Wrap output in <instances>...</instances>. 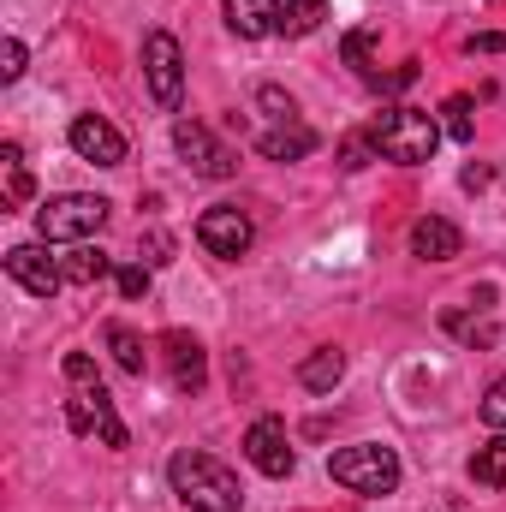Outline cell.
I'll use <instances>...</instances> for the list:
<instances>
[{"mask_svg":"<svg viewBox=\"0 0 506 512\" xmlns=\"http://www.w3.org/2000/svg\"><path fill=\"white\" fill-rule=\"evenodd\" d=\"M167 483H173V495H179L191 512H239V507H245V489H239V477H233V471H227L215 453H197V447L173 453V465H167Z\"/></svg>","mask_w":506,"mask_h":512,"instance_id":"6da1fadb","label":"cell"},{"mask_svg":"<svg viewBox=\"0 0 506 512\" xmlns=\"http://www.w3.org/2000/svg\"><path fill=\"white\" fill-rule=\"evenodd\" d=\"M376 149L387 161H399V167H423L429 155H435V143H441V120L435 114H423V108H381L376 126Z\"/></svg>","mask_w":506,"mask_h":512,"instance_id":"7a4b0ae2","label":"cell"},{"mask_svg":"<svg viewBox=\"0 0 506 512\" xmlns=\"http://www.w3.org/2000/svg\"><path fill=\"white\" fill-rule=\"evenodd\" d=\"M108 197H90V191H66V197H48L42 209H36V233L48 239V245H84V239H96L102 227H108Z\"/></svg>","mask_w":506,"mask_h":512,"instance_id":"3957f363","label":"cell"},{"mask_svg":"<svg viewBox=\"0 0 506 512\" xmlns=\"http://www.w3.org/2000/svg\"><path fill=\"white\" fill-rule=\"evenodd\" d=\"M328 477L340 489H352V495H393L399 489V453L376 447V441L340 447V453H328Z\"/></svg>","mask_w":506,"mask_h":512,"instance_id":"277c9868","label":"cell"},{"mask_svg":"<svg viewBox=\"0 0 506 512\" xmlns=\"http://www.w3.org/2000/svg\"><path fill=\"white\" fill-rule=\"evenodd\" d=\"M197 245L209 256H221V262H239L256 245V221L245 209H233V203H215V209L197 215Z\"/></svg>","mask_w":506,"mask_h":512,"instance_id":"5b68a950","label":"cell"},{"mask_svg":"<svg viewBox=\"0 0 506 512\" xmlns=\"http://www.w3.org/2000/svg\"><path fill=\"white\" fill-rule=\"evenodd\" d=\"M143 72H149V96L161 108H179V96H185V54H179V42L167 30L143 36Z\"/></svg>","mask_w":506,"mask_h":512,"instance_id":"8992f818","label":"cell"},{"mask_svg":"<svg viewBox=\"0 0 506 512\" xmlns=\"http://www.w3.org/2000/svg\"><path fill=\"white\" fill-rule=\"evenodd\" d=\"M173 143H179V155L191 161L197 179H233V173H239V155H233L209 126H197V120H179V126H173Z\"/></svg>","mask_w":506,"mask_h":512,"instance_id":"52a82bcc","label":"cell"},{"mask_svg":"<svg viewBox=\"0 0 506 512\" xmlns=\"http://www.w3.org/2000/svg\"><path fill=\"white\" fill-rule=\"evenodd\" d=\"M245 459H251L262 477H292L298 471V453H292V441H286V423L280 417H256L251 435H245Z\"/></svg>","mask_w":506,"mask_h":512,"instance_id":"ba28073f","label":"cell"},{"mask_svg":"<svg viewBox=\"0 0 506 512\" xmlns=\"http://www.w3.org/2000/svg\"><path fill=\"white\" fill-rule=\"evenodd\" d=\"M161 358H167V382L173 393H203L209 382V352H203V340L197 334H161Z\"/></svg>","mask_w":506,"mask_h":512,"instance_id":"9c48e42d","label":"cell"},{"mask_svg":"<svg viewBox=\"0 0 506 512\" xmlns=\"http://www.w3.org/2000/svg\"><path fill=\"white\" fill-rule=\"evenodd\" d=\"M66 143L78 149V161H96V167H120L126 161V137H120V126H108L102 114H78L66 126Z\"/></svg>","mask_w":506,"mask_h":512,"instance_id":"30bf717a","label":"cell"},{"mask_svg":"<svg viewBox=\"0 0 506 512\" xmlns=\"http://www.w3.org/2000/svg\"><path fill=\"white\" fill-rule=\"evenodd\" d=\"M6 274H12L30 298H54V292L66 286L60 256H48L42 245H12V251H6Z\"/></svg>","mask_w":506,"mask_h":512,"instance_id":"8fae6325","label":"cell"},{"mask_svg":"<svg viewBox=\"0 0 506 512\" xmlns=\"http://www.w3.org/2000/svg\"><path fill=\"white\" fill-rule=\"evenodd\" d=\"M280 12H286V0H227V30L245 42L280 36Z\"/></svg>","mask_w":506,"mask_h":512,"instance_id":"7c38bea8","label":"cell"},{"mask_svg":"<svg viewBox=\"0 0 506 512\" xmlns=\"http://www.w3.org/2000/svg\"><path fill=\"white\" fill-rule=\"evenodd\" d=\"M459 251H465V233H459L453 221L423 215V221L411 227V256H423V262H453Z\"/></svg>","mask_w":506,"mask_h":512,"instance_id":"4fadbf2b","label":"cell"},{"mask_svg":"<svg viewBox=\"0 0 506 512\" xmlns=\"http://www.w3.org/2000/svg\"><path fill=\"white\" fill-rule=\"evenodd\" d=\"M256 149H262L268 161H304V155L316 149V131L298 126V120H286V126L262 131V137H256Z\"/></svg>","mask_w":506,"mask_h":512,"instance_id":"5bb4252c","label":"cell"},{"mask_svg":"<svg viewBox=\"0 0 506 512\" xmlns=\"http://www.w3.org/2000/svg\"><path fill=\"white\" fill-rule=\"evenodd\" d=\"M340 376H346V352H340V346H322V352H310V358L298 364V382L310 387V393L340 387Z\"/></svg>","mask_w":506,"mask_h":512,"instance_id":"9a60e30c","label":"cell"},{"mask_svg":"<svg viewBox=\"0 0 506 512\" xmlns=\"http://www.w3.org/2000/svg\"><path fill=\"white\" fill-rule=\"evenodd\" d=\"M60 274H66L72 286H96V280H108V274H114V262L96 251V245H72V251L60 256Z\"/></svg>","mask_w":506,"mask_h":512,"instance_id":"2e32d148","label":"cell"},{"mask_svg":"<svg viewBox=\"0 0 506 512\" xmlns=\"http://www.w3.org/2000/svg\"><path fill=\"white\" fill-rule=\"evenodd\" d=\"M471 483H477V489H506V429L489 447L471 453Z\"/></svg>","mask_w":506,"mask_h":512,"instance_id":"e0dca14e","label":"cell"},{"mask_svg":"<svg viewBox=\"0 0 506 512\" xmlns=\"http://www.w3.org/2000/svg\"><path fill=\"white\" fill-rule=\"evenodd\" d=\"M322 18H328V0H286L280 36H310V30H322Z\"/></svg>","mask_w":506,"mask_h":512,"instance_id":"ac0fdd59","label":"cell"},{"mask_svg":"<svg viewBox=\"0 0 506 512\" xmlns=\"http://www.w3.org/2000/svg\"><path fill=\"white\" fill-rule=\"evenodd\" d=\"M108 352L120 358V370H126V376H143V364H149V358H143V340L131 334L126 322H108Z\"/></svg>","mask_w":506,"mask_h":512,"instance_id":"d6986e66","label":"cell"},{"mask_svg":"<svg viewBox=\"0 0 506 512\" xmlns=\"http://www.w3.org/2000/svg\"><path fill=\"white\" fill-rule=\"evenodd\" d=\"M441 131H447L453 143H471V137H477V120H471V96H447V102H441Z\"/></svg>","mask_w":506,"mask_h":512,"instance_id":"ffe728a7","label":"cell"},{"mask_svg":"<svg viewBox=\"0 0 506 512\" xmlns=\"http://www.w3.org/2000/svg\"><path fill=\"white\" fill-rule=\"evenodd\" d=\"M376 155H381V149H376V137H370V131H352V137H340V167H346V173H364Z\"/></svg>","mask_w":506,"mask_h":512,"instance_id":"44dd1931","label":"cell"},{"mask_svg":"<svg viewBox=\"0 0 506 512\" xmlns=\"http://www.w3.org/2000/svg\"><path fill=\"white\" fill-rule=\"evenodd\" d=\"M256 108H262L268 120H280V126H286V120H298V102H292L280 84H262V90H256Z\"/></svg>","mask_w":506,"mask_h":512,"instance_id":"7402d4cb","label":"cell"},{"mask_svg":"<svg viewBox=\"0 0 506 512\" xmlns=\"http://www.w3.org/2000/svg\"><path fill=\"white\" fill-rule=\"evenodd\" d=\"M60 376H66V382L78 387V393H84V387H102V376H96V358H90V352H66Z\"/></svg>","mask_w":506,"mask_h":512,"instance_id":"603a6c76","label":"cell"},{"mask_svg":"<svg viewBox=\"0 0 506 512\" xmlns=\"http://www.w3.org/2000/svg\"><path fill=\"white\" fill-rule=\"evenodd\" d=\"M24 66H30L24 42H18V36H6V48H0V84H18V78H24Z\"/></svg>","mask_w":506,"mask_h":512,"instance_id":"cb8c5ba5","label":"cell"},{"mask_svg":"<svg viewBox=\"0 0 506 512\" xmlns=\"http://www.w3.org/2000/svg\"><path fill=\"white\" fill-rule=\"evenodd\" d=\"M447 328H453L459 340H477V346H489V340H495V322H477V316H459V310L447 316Z\"/></svg>","mask_w":506,"mask_h":512,"instance_id":"d4e9b609","label":"cell"},{"mask_svg":"<svg viewBox=\"0 0 506 512\" xmlns=\"http://www.w3.org/2000/svg\"><path fill=\"white\" fill-rule=\"evenodd\" d=\"M483 423L489 429H506V376L489 382V393H483Z\"/></svg>","mask_w":506,"mask_h":512,"instance_id":"484cf974","label":"cell"},{"mask_svg":"<svg viewBox=\"0 0 506 512\" xmlns=\"http://www.w3.org/2000/svg\"><path fill=\"white\" fill-rule=\"evenodd\" d=\"M30 191H36V185H30V173H24V167H6V203H12V209H24V203H30Z\"/></svg>","mask_w":506,"mask_h":512,"instance_id":"4316f807","label":"cell"},{"mask_svg":"<svg viewBox=\"0 0 506 512\" xmlns=\"http://www.w3.org/2000/svg\"><path fill=\"white\" fill-rule=\"evenodd\" d=\"M120 292H126V298H143V292H149V268H143V262H126V268H120Z\"/></svg>","mask_w":506,"mask_h":512,"instance_id":"83f0119b","label":"cell"},{"mask_svg":"<svg viewBox=\"0 0 506 512\" xmlns=\"http://www.w3.org/2000/svg\"><path fill=\"white\" fill-rule=\"evenodd\" d=\"M370 84H376V90H411V84H417V60H405L399 72H387V78H370Z\"/></svg>","mask_w":506,"mask_h":512,"instance_id":"f1b7e54d","label":"cell"},{"mask_svg":"<svg viewBox=\"0 0 506 512\" xmlns=\"http://www.w3.org/2000/svg\"><path fill=\"white\" fill-rule=\"evenodd\" d=\"M471 54H506V36H501V30H483V36H471Z\"/></svg>","mask_w":506,"mask_h":512,"instance_id":"f546056e","label":"cell"},{"mask_svg":"<svg viewBox=\"0 0 506 512\" xmlns=\"http://www.w3.org/2000/svg\"><path fill=\"white\" fill-rule=\"evenodd\" d=\"M143 262H167V251H173V239H167V233H149V239H143Z\"/></svg>","mask_w":506,"mask_h":512,"instance_id":"4dcf8cb0","label":"cell"},{"mask_svg":"<svg viewBox=\"0 0 506 512\" xmlns=\"http://www.w3.org/2000/svg\"><path fill=\"white\" fill-rule=\"evenodd\" d=\"M459 185H465V191H483V185H489V167H483V161H471V167L459 173Z\"/></svg>","mask_w":506,"mask_h":512,"instance_id":"1f68e13d","label":"cell"}]
</instances>
